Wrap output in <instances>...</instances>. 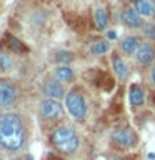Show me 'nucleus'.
I'll use <instances>...</instances> for the list:
<instances>
[{
    "label": "nucleus",
    "mask_w": 155,
    "mask_h": 160,
    "mask_svg": "<svg viewBox=\"0 0 155 160\" xmlns=\"http://www.w3.org/2000/svg\"><path fill=\"white\" fill-rule=\"evenodd\" d=\"M50 142L55 147V150H58L60 153L70 155L75 153L78 150V135L73 128L67 127V125H62V127L55 128L52 135H50Z\"/></svg>",
    "instance_id": "nucleus-2"
},
{
    "label": "nucleus",
    "mask_w": 155,
    "mask_h": 160,
    "mask_svg": "<svg viewBox=\"0 0 155 160\" xmlns=\"http://www.w3.org/2000/svg\"><path fill=\"white\" fill-rule=\"evenodd\" d=\"M17 88L12 82L0 78V108H7L17 102Z\"/></svg>",
    "instance_id": "nucleus-6"
},
{
    "label": "nucleus",
    "mask_w": 155,
    "mask_h": 160,
    "mask_svg": "<svg viewBox=\"0 0 155 160\" xmlns=\"http://www.w3.org/2000/svg\"><path fill=\"white\" fill-rule=\"evenodd\" d=\"M0 148H2V145H0Z\"/></svg>",
    "instance_id": "nucleus-24"
},
{
    "label": "nucleus",
    "mask_w": 155,
    "mask_h": 160,
    "mask_svg": "<svg viewBox=\"0 0 155 160\" xmlns=\"http://www.w3.org/2000/svg\"><path fill=\"white\" fill-rule=\"evenodd\" d=\"M72 60H73V53L72 52H67V50H58V52L55 53V62L60 63V65H68Z\"/></svg>",
    "instance_id": "nucleus-18"
},
{
    "label": "nucleus",
    "mask_w": 155,
    "mask_h": 160,
    "mask_svg": "<svg viewBox=\"0 0 155 160\" xmlns=\"http://www.w3.org/2000/svg\"><path fill=\"white\" fill-rule=\"evenodd\" d=\"M115 37H117V33H115V32H108V38H115Z\"/></svg>",
    "instance_id": "nucleus-22"
},
{
    "label": "nucleus",
    "mask_w": 155,
    "mask_h": 160,
    "mask_svg": "<svg viewBox=\"0 0 155 160\" xmlns=\"http://www.w3.org/2000/svg\"><path fill=\"white\" fill-rule=\"evenodd\" d=\"M52 77L53 80H57V82H70L73 77H75V72L72 68L68 67V65H60V67H57L52 72Z\"/></svg>",
    "instance_id": "nucleus-14"
},
{
    "label": "nucleus",
    "mask_w": 155,
    "mask_h": 160,
    "mask_svg": "<svg viewBox=\"0 0 155 160\" xmlns=\"http://www.w3.org/2000/svg\"><path fill=\"white\" fill-rule=\"evenodd\" d=\"M135 58H137V62L142 67H148V65H152L155 62V50L152 48V45L142 43L140 48L137 50V53H135Z\"/></svg>",
    "instance_id": "nucleus-8"
},
{
    "label": "nucleus",
    "mask_w": 155,
    "mask_h": 160,
    "mask_svg": "<svg viewBox=\"0 0 155 160\" xmlns=\"http://www.w3.org/2000/svg\"><path fill=\"white\" fill-rule=\"evenodd\" d=\"M40 115L45 120H57L63 115V107L60 100L53 98H45L40 102Z\"/></svg>",
    "instance_id": "nucleus-5"
},
{
    "label": "nucleus",
    "mask_w": 155,
    "mask_h": 160,
    "mask_svg": "<svg viewBox=\"0 0 155 160\" xmlns=\"http://www.w3.org/2000/svg\"><path fill=\"white\" fill-rule=\"evenodd\" d=\"M10 67H12V60H10L8 53L2 52L0 53V70H8Z\"/></svg>",
    "instance_id": "nucleus-19"
},
{
    "label": "nucleus",
    "mask_w": 155,
    "mask_h": 160,
    "mask_svg": "<svg viewBox=\"0 0 155 160\" xmlns=\"http://www.w3.org/2000/svg\"><path fill=\"white\" fill-rule=\"evenodd\" d=\"M7 45L8 48L12 50V52L15 53H22V52H27V47L20 42V40H17L15 37H12V35H7Z\"/></svg>",
    "instance_id": "nucleus-17"
},
{
    "label": "nucleus",
    "mask_w": 155,
    "mask_h": 160,
    "mask_svg": "<svg viewBox=\"0 0 155 160\" xmlns=\"http://www.w3.org/2000/svg\"><path fill=\"white\" fill-rule=\"evenodd\" d=\"M25 143L22 117L12 112L0 113V145L8 152H18Z\"/></svg>",
    "instance_id": "nucleus-1"
},
{
    "label": "nucleus",
    "mask_w": 155,
    "mask_h": 160,
    "mask_svg": "<svg viewBox=\"0 0 155 160\" xmlns=\"http://www.w3.org/2000/svg\"><path fill=\"white\" fill-rule=\"evenodd\" d=\"M122 22L130 28H138L142 27V17L135 12L133 8H125L122 12Z\"/></svg>",
    "instance_id": "nucleus-11"
},
{
    "label": "nucleus",
    "mask_w": 155,
    "mask_h": 160,
    "mask_svg": "<svg viewBox=\"0 0 155 160\" xmlns=\"http://www.w3.org/2000/svg\"><path fill=\"white\" fill-rule=\"evenodd\" d=\"M142 28H143L145 37H148L150 40H155V23H147Z\"/></svg>",
    "instance_id": "nucleus-20"
},
{
    "label": "nucleus",
    "mask_w": 155,
    "mask_h": 160,
    "mask_svg": "<svg viewBox=\"0 0 155 160\" xmlns=\"http://www.w3.org/2000/svg\"><path fill=\"white\" fill-rule=\"evenodd\" d=\"M112 68H113L115 75H117L120 80H125V78L130 75V67L127 65V62H125L122 57H113V60H112Z\"/></svg>",
    "instance_id": "nucleus-13"
},
{
    "label": "nucleus",
    "mask_w": 155,
    "mask_h": 160,
    "mask_svg": "<svg viewBox=\"0 0 155 160\" xmlns=\"http://www.w3.org/2000/svg\"><path fill=\"white\" fill-rule=\"evenodd\" d=\"M93 20H95V25H97L98 30H105L108 25V15L107 12L102 8V7H97L93 10Z\"/></svg>",
    "instance_id": "nucleus-15"
},
{
    "label": "nucleus",
    "mask_w": 155,
    "mask_h": 160,
    "mask_svg": "<svg viewBox=\"0 0 155 160\" xmlns=\"http://www.w3.org/2000/svg\"><path fill=\"white\" fill-rule=\"evenodd\" d=\"M140 43L137 37H133V35H128V37H123L120 40V50H122L123 53L127 55H135L137 53V50L140 48Z\"/></svg>",
    "instance_id": "nucleus-10"
},
{
    "label": "nucleus",
    "mask_w": 155,
    "mask_h": 160,
    "mask_svg": "<svg viewBox=\"0 0 155 160\" xmlns=\"http://www.w3.org/2000/svg\"><path fill=\"white\" fill-rule=\"evenodd\" d=\"M65 108L70 117H73L75 120L82 122L85 120L88 113V107H87V102L85 98L82 97V93L78 90H70V92L65 95Z\"/></svg>",
    "instance_id": "nucleus-3"
},
{
    "label": "nucleus",
    "mask_w": 155,
    "mask_h": 160,
    "mask_svg": "<svg viewBox=\"0 0 155 160\" xmlns=\"http://www.w3.org/2000/svg\"><path fill=\"white\" fill-rule=\"evenodd\" d=\"M42 92L47 95V98H53V100H60V98H65V90H63V85L57 82V80L50 78L43 83L42 87Z\"/></svg>",
    "instance_id": "nucleus-7"
},
{
    "label": "nucleus",
    "mask_w": 155,
    "mask_h": 160,
    "mask_svg": "<svg viewBox=\"0 0 155 160\" xmlns=\"http://www.w3.org/2000/svg\"><path fill=\"white\" fill-rule=\"evenodd\" d=\"M0 160H2V158H0Z\"/></svg>",
    "instance_id": "nucleus-25"
},
{
    "label": "nucleus",
    "mask_w": 155,
    "mask_h": 160,
    "mask_svg": "<svg viewBox=\"0 0 155 160\" xmlns=\"http://www.w3.org/2000/svg\"><path fill=\"white\" fill-rule=\"evenodd\" d=\"M128 97H130V105H132V107H140V105H143V102H145V90H143V87L138 85V83H133L132 87H130Z\"/></svg>",
    "instance_id": "nucleus-12"
},
{
    "label": "nucleus",
    "mask_w": 155,
    "mask_h": 160,
    "mask_svg": "<svg viewBox=\"0 0 155 160\" xmlns=\"http://www.w3.org/2000/svg\"><path fill=\"white\" fill-rule=\"evenodd\" d=\"M13 160H23V158H20V157H17V158H13Z\"/></svg>",
    "instance_id": "nucleus-23"
},
{
    "label": "nucleus",
    "mask_w": 155,
    "mask_h": 160,
    "mask_svg": "<svg viewBox=\"0 0 155 160\" xmlns=\"http://www.w3.org/2000/svg\"><path fill=\"white\" fill-rule=\"evenodd\" d=\"M133 10L140 17H153L155 3L153 0H133Z\"/></svg>",
    "instance_id": "nucleus-9"
},
{
    "label": "nucleus",
    "mask_w": 155,
    "mask_h": 160,
    "mask_svg": "<svg viewBox=\"0 0 155 160\" xmlns=\"http://www.w3.org/2000/svg\"><path fill=\"white\" fill-rule=\"evenodd\" d=\"M112 142L117 145L118 148H132L137 145L138 138L135 132L128 127H120V128H115L112 132Z\"/></svg>",
    "instance_id": "nucleus-4"
},
{
    "label": "nucleus",
    "mask_w": 155,
    "mask_h": 160,
    "mask_svg": "<svg viewBox=\"0 0 155 160\" xmlns=\"http://www.w3.org/2000/svg\"><path fill=\"white\" fill-rule=\"evenodd\" d=\"M108 50H110V43L107 40H97V42H93L90 45V52L93 55H103V53H107Z\"/></svg>",
    "instance_id": "nucleus-16"
},
{
    "label": "nucleus",
    "mask_w": 155,
    "mask_h": 160,
    "mask_svg": "<svg viewBox=\"0 0 155 160\" xmlns=\"http://www.w3.org/2000/svg\"><path fill=\"white\" fill-rule=\"evenodd\" d=\"M150 80H152V83L155 85V67L152 68V72H150Z\"/></svg>",
    "instance_id": "nucleus-21"
}]
</instances>
